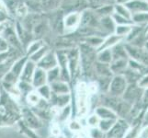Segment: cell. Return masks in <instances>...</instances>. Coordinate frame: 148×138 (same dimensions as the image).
<instances>
[{"label": "cell", "instance_id": "cell-1", "mask_svg": "<svg viewBox=\"0 0 148 138\" xmlns=\"http://www.w3.org/2000/svg\"><path fill=\"white\" fill-rule=\"evenodd\" d=\"M63 0H27L28 8L38 12H50L58 8Z\"/></svg>", "mask_w": 148, "mask_h": 138}, {"label": "cell", "instance_id": "cell-2", "mask_svg": "<svg viewBox=\"0 0 148 138\" xmlns=\"http://www.w3.org/2000/svg\"><path fill=\"white\" fill-rule=\"evenodd\" d=\"M81 22L80 12H67L63 17V29L65 32H74L78 29Z\"/></svg>", "mask_w": 148, "mask_h": 138}, {"label": "cell", "instance_id": "cell-3", "mask_svg": "<svg viewBox=\"0 0 148 138\" xmlns=\"http://www.w3.org/2000/svg\"><path fill=\"white\" fill-rule=\"evenodd\" d=\"M61 7L67 12H83L90 8L88 0H63Z\"/></svg>", "mask_w": 148, "mask_h": 138}, {"label": "cell", "instance_id": "cell-4", "mask_svg": "<svg viewBox=\"0 0 148 138\" xmlns=\"http://www.w3.org/2000/svg\"><path fill=\"white\" fill-rule=\"evenodd\" d=\"M76 106H77L78 115L85 114L86 112V107H88V89L84 83L78 85L77 92H76Z\"/></svg>", "mask_w": 148, "mask_h": 138}, {"label": "cell", "instance_id": "cell-5", "mask_svg": "<svg viewBox=\"0 0 148 138\" xmlns=\"http://www.w3.org/2000/svg\"><path fill=\"white\" fill-rule=\"evenodd\" d=\"M36 65H37V67L46 71V72L51 69L56 67V66H58L56 54L53 52L49 51V52L36 64Z\"/></svg>", "mask_w": 148, "mask_h": 138}, {"label": "cell", "instance_id": "cell-6", "mask_svg": "<svg viewBox=\"0 0 148 138\" xmlns=\"http://www.w3.org/2000/svg\"><path fill=\"white\" fill-rule=\"evenodd\" d=\"M2 35H3L2 38L6 40V42L8 44L12 45L13 47H16V48L21 47V42H20L17 32L13 30V28H10V27L5 28V30L2 32Z\"/></svg>", "mask_w": 148, "mask_h": 138}, {"label": "cell", "instance_id": "cell-7", "mask_svg": "<svg viewBox=\"0 0 148 138\" xmlns=\"http://www.w3.org/2000/svg\"><path fill=\"white\" fill-rule=\"evenodd\" d=\"M46 83H47V72L39 67H36L32 78V86L38 89Z\"/></svg>", "mask_w": 148, "mask_h": 138}, {"label": "cell", "instance_id": "cell-8", "mask_svg": "<svg viewBox=\"0 0 148 138\" xmlns=\"http://www.w3.org/2000/svg\"><path fill=\"white\" fill-rule=\"evenodd\" d=\"M126 8L130 10L132 14L139 12H148V4L145 0H131L125 4Z\"/></svg>", "mask_w": 148, "mask_h": 138}, {"label": "cell", "instance_id": "cell-9", "mask_svg": "<svg viewBox=\"0 0 148 138\" xmlns=\"http://www.w3.org/2000/svg\"><path fill=\"white\" fill-rule=\"evenodd\" d=\"M36 67H37L36 64L32 62L30 60H28L26 62V64H25L22 72H21L20 76H19L20 79H21V81L29 83V81H32L33 73H34L35 69H36Z\"/></svg>", "mask_w": 148, "mask_h": 138}, {"label": "cell", "instance_id": "cell-10", "mask_svg": "<svg viewBox=\"0 0 148 138\" xmlns=\"http://www.w3.org/2000/svg\"><path fill=\"white\" fill-rule=\"evenodd\" d=\"M122 40L121 37L116 35L115 33H112L110 35H109L105 40H103L101 45L98 48V51H102V50H105V49H111L112 47H114L115 45L118 44Z\"/></svg>", "mask_w": 148, "mask_h": 138}, {"label": "cell", "instance_id": "cell-11", "mask_svg": "<svg viewBox=\"0 0 148 138\" xmlns=\"http://www.w3.org/2000/svg\"><path fill=\"white\" fill-rule=\"evenodd\" d=\"M99 27L107 32H114L116 25L111 16L102 17L99 19Z\"/></svg>", "mask_w": 148, "mask_h": 138}, {"label": "cell", "instance_id": "cell-12", "mask_svg": "<svg viewBox=\"0 0 148 138\" xmlns=\"http://www.w3.org/2000/svg\"><path fill=\"white\" fill-rule=\"evenodd\" d=\"M132 22L134 25H137V26H147L148 12H139L132 14Z\"/></svg>", "mask_w": 148, "mask_h": 138}, {"label": "cell", "instance_id": "cell-13", "mask_svg": "<svg viewBox=\"0 0 148 138\" xmlns=\"http://www.w3.org/2000/svg\"><path fill=\"white\" fill-rule=\"evenodd\" d=\"M51 89H52V92L55 95L68 94V92H69V88L67 84L64 82V81H58V80L52 83Z\"/></svg>", "mask_w": 148, "mask_h": 138}, {"label": "cell", "instance_id": "cell-14", "mask_svg": "<svg viewBox=\"0 0 148 138\" xmlns=\"http://www.w3.org/2000/svg\"><path fill=\"white\" fill-rule=\"evenodd\" d=\"M27 61H28V59L26 57H23V58H20V59L17 60L16 62L14 63L10 72L16 76V78L20 76V74H21L23 67H24V65H25V64H26Z\"/></svg>", "mask_w": 148, "mask_h": 138}, {"label": "cell", "instance_id": "cell-15", "mask_svg": "<svg viewBox=\"0 0 148 138\" xmlns=\"http://www.w3.org/2000/svg\"><path fill=\"white\" fill-rule=\"evenodd\" d=\"M24 118L28 124V125L32 127V128H38L40 126V122L37 118V116L34 115L32 112H30L29 111H24Z\"/></svg>", "mask_w": 148, "mask_h": 138}, {"label": "cell", "instance_id": "cell-16", "mask_svg": "<svg viewBox=\"0 0 148 138\" xmlns=\"http://www.w3.org/2000/svg\"><path fill=\"white\" fill-rule=\"evenodd\" d=\"M113 11H114V13L120 15V16H122V17L132 20V13L130 12V10L126 8L125 5L114 4L113 5Z\"/></svg>", "mask_w": 148, "mask_h": 138}, {"label": "cell", "instance_id": "cell-17", "mask_svg": "<svg viewBox=\"0 0 148 138\" xmlns=\"http://www.w3.org/2000/svg\"><path fill=\"white\" fill-rule=\"evenodd\" d=\"M98 60L99 63L109 65L112 61L111 49H105V50L99 51L98 54Z\"/></svg>", "mask_w": 148, "mask_h": 138}, {"label": "cell", "instance_id": "cell-18", "mask_svg": "<svg viewBox=\"0 0 148 138\" xmlns=\"http://www.w3.org/2000/svg\"><path fill=\"white\" fill-rule=\"evenodd\" d=\"M37 92H38V94L40 95V98H42L44 100H49L52 99V94H53L52 89H51V87L46 85V84L38 88Z\"/></svg>", "mask_w": 148, "mask_h": 138}, {"label": "cell", "instance_id": "cell-19", "mask_svg": "<svg viewBox=\"0 0 148 138\" xmlns=\"http://www.w3.org/2000/svg\"><path fill=\"white\" fill-rule=\"evenodd\" d=\"M49 52V50H48V47L47 46H45L43 45L42 48L39 49L38 51L35 54H33L32 55H30L29 56V60L32 61V62L35 63V64H37L39 61L42 59L43 56L46 54L47 53Z\"/></svg>", "mask_w": 148, "mask_h": 138}, {"label": "cell", "instance_id": "cell-20", "mask_svg": "<svg viewBox=\"0 0 148 138\" xmlns=\"http://www.w3.org/2000/svg\"><path fill=\"white\" fill-rule=\"evenodd\" d=\"M132 29V25H121V26H116L114 33L121 38H123L125 36H128L131 32Z\"/></svg>", "mask_w": 148, "mask_h": 138}, {"label": "cell", "instance_id": "cell-21", "mask_svg": "<svg viewBox=\"0 0 148 138\" xmlns=\"http://www.w3.org/2000/svg\"><path fill=\"white\" fill-rule=\"evenodd\" d=\"M111 18L113 19V21L115 23L116 26H121V25H134L132 22V20L126 19L122 16H120V15L116 14V13H112Z\"/></svg>", "mask_w": 148, "mask_h": 138}, {"label": "cell", "instance_id": "cell-22", "mask_svg": "<svg viewBox=\"0 0 148 138\" xmlns=\"http://www.w3.org/2000/svg\"><path fill=\"white\" fill-rule=\"evenodd\" d=\"M59 76H60V68L59 66H56V67L47 71V82L53 83L58 80Z\"/></svg>", "mask_w": 148, "mask_h": 138}, {"label": "cell", "instance_id": "cell-23", "mask_svg": "<svg viewBox=\"0 0 148 138\" xmlns=\"http://www.w3.org/2000/svg\"><path fill=\"white\" fill-rule=\"evenodd\" d=\"M70 101V96L68 94L55 95V102L58 107H65Z\"/></svg>", "mask_w": 148, "mask_h": 138}, {"label": "cell", "instance_id": "cell-24", "mask_svg": "<svg viewBox=\"0 0 148 138\" xmlns=\"http://www.w3.org/2000/svg\"><path fill=\"white\" fill-rule=\"evenodd\" d=\"M44 44L42 43V41H36V42H32V43H30L29 45V47L27 49V54L30 56V55H32L33 54H35L37 52V51L39 49H40L42 47Z\"/></svg>", "mask_w": 148, "mask_h": 138}, {"label": "cell", "instance_id": "cell-25", "mask_svg": "<svg viewBox=\"0 0 148 138\" xmlns=\"http://www.w3.org/2000/svg\"><path fill=\"white\" fill-rule=\"evenodd\" d=\"M28 101L30 104H33V105L38 104L40 101V97L38 94V92H30V93H29Z\"/></svg>", "mask_w": 148, "mask_h": 138}, {"label": "cell", "instance_id": "cell-26", "mask_svg": "<svg viewBox=\"0 0 148 138\" xmlns=\"http://www.w3.org/2000/svg\"><path fill=\"white\" fill-rule=\"evenodd\" d=\"M81 124H79V122H75V121H73V122H71L70 124H69V129L71 131H73V132H78L81 130Z\"/></svg>", "mask_w": 148, "mask_h": 138}, {"label": "cell", "instance_id": "cell-27", "mask_svg": "<svg viewBox=\"0 0 148 138\" xmlns=\"http://www.w3.org/2000/svg\"><path fill=\"white\" fill-rule=\"evenodd\" d=\"M70 114V108L67 106V107H64V109L62 111V113H61V119L64 120L65 118H67L68 115Z\"/></svg>", "mask_w": 148, "mask_h": 138}, {"label": "cell", "instance_id": "cell-28", "mask_svg": "<svg viewBox=\"0 0 148 138\" xmlns=\"http://www.w3.org/2000/svg\"><path fill=\"white\" fill-rule=\"evenodd\" d=\"M97 122H98V116L97 115H93L88 118V124L90 125H95Z\"/></svg>", "mask_w": 148, "mask_h": 138}, {"label": "cell", "instance_id": "cell-29", "mask_svg": "<svg viewBox=\"0 0 148 138\" xmlns=\"http://www.w3.org/2000/svg\"><path fill=\"white\" fill-rule=\"evenodd\" d=\"M8 56V52L7 53H0V63H3L5 60H7Z\"/></svg>", "mask_w": 148, "mask_h": 138}, {"label": "cell", "instance_id": "cell-30", "mask_svg": "<svg viewBox=\"0 0 148 138\" xmlns=\"http://www.w3.org/2000/svg\"><path fill=\"white\" fill-rule=\"evenodd\" d=\"M131 0H115V4H121V5H125L128 2H130Z\"/></svg>", "mask_w": 148, "mask_h": 138}, {"label": "cell", "instance_id": "cell-31", "mask_svg": "<svg viewBox=\"0 0 148 138\" xmlns=\"http://www.w3.org/2000/svg\"><path fill=\"white\" fill-rule=\"evenodd\" d=\"M145 38H146V40H148V30H147V32L145 33Z\"/></svg>", "mask_w": 148, "mask_h": 138}, {"label": "cell", "instance_id": "cell-32", "mask_svg": "<svg viewBox=\"0 0 148 138\" xmlns=\"http://www.w3.org/2000/svg\"><path fill=\"white\" fill-rule=\"evenodd\" d=\"M145 2H146L147 4H148V0H145Z\"/></svg>", "mask_w": 148, "mask_h": 138}]
</instances>
